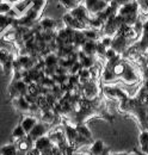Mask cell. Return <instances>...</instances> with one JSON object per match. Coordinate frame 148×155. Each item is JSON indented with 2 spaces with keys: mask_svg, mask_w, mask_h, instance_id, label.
I'll use <instances>...</instances> for the list:
<instances>
[{
  "mask_svg": "<svg viewBox=\"0 0 148 155\" xmlns=\"http://www.w3.org/2000/svg\"><path fill=\"white\" fill-rule=\"evenodd\" d=\"M80 92H81L84 99L92 101L94 99H97L98 94H99V87L94 80H91V81L86 82L85 85L80 86Z\"/></svg>",
  "mask_w": 148,
  "mask_h": 155,
  "instance_id": "6da1fadb",
  "label": "cell"
},
{
  "mask_svg": "<svg viewBox=\"0 0 148 155\" xmlns=\"http://www.w3.org/2000/svg\"><path fill=\"white\" fill-rule=\"evenodd\" d=\"M109 4H106L104 0H85V7L90 16H97L100 12H103Z\"/></svg>",
  "mask_w": 148,
  "mask_h": 155,
  "instance_id": "7a4b0ae2",
  "label": "cell"
},
{
  "mask_svg": "<svg viewBox=\"0 0 148 155\" xmlns=\"http://www.w3.org/2000/svg\"><path fill=\"white\" fill-rule=\"evenodd\" d=\"M53 148H54V144L47 135L43 136V137H39L38 140H36L34 142V149H36L39 154L49 155Z\"/></svg>",
  "mask_w": 148,
  "mask_h": 155,
  "instance_id": "3957f363",
  "label": "cell"
},
{
  "mask_svg": "<svg viewBox=\"0 0 148 155\" xmlns=\"http://www.w3.org/2000/svg\"><path fill=\"white\" fill-rule=\"evenodd\" d=\"M139 12H140V7H139V4L136 0L128 2V4H124V5H121L117 8V15L121 16L122 18L127 17V16H131V15H139Z\"/></svg>",
  "mask_w": 148,
  "mask_h": 155,
  "instance_id": "277c9868",
  "label": "cell"
},
{
  "mask_svg": "<svg viewBox=\"0 0 148 155\" xmlns=\"http://www.w3.org/2000/svg\"><path fill=\"white\" fill-rule=\"evenodd\" d=\"M69 13H71V16L73 17L74 19L79 20L80 23H82V24H85L86 26H87V23H89V19H90V13L87 12V10H86V7L84 6V5H78L76 7H74L73 10H71L69 11Z\"/></svg>",
  "mask_w": 148,
  "mask_h": 155,
  "instance_id": "5b68a950",
  "label": "cell"
},
{
  "mask_svg": "<svg viewBox=\"0 0 148 155\" xmlns=\"http://www.w3.org/2000/svg\"><path fill=\"white\" fill-rule=\"evenodd\" d=\"M119 78H121L126 84H128V85L136 84V82L139 81V75H137V73L135 72V69L130 66L128 62H126L124 69H123V72H122V74H121Z\"/></svg>",
  "mask_w": 148,
  "mask_h": 155,
  "instance_id": "8992f818",
  "label": "cell"
},
{
  "mask_svg": "<svg viewBox=\"0 0 148 155\" xmlns=\"http://www.w3.org/2000/svg\"><path fill=\"white\" fill-rule=\"evenodd\" d=\"M128 43H129V41L127 38H124L123 36L116 35V36L112 37L111 48H112L118 55H121L122 53H124V51L128 49Z\"/></svg>",
  "mask_w": 148,
  "mask_h": 155,
  "instance_id": "52a82bcc",
  "label": "cell"
},
{
  "mask_svg": "<svg viewBox=\"0 0 148 155\" xmlns=\"http://www.w3.org/2000/svg\"><path fill=\"white\" fill-rule=\"evenodd\" d=\"M47 131H48V127H47V124H44V123H42V122H38L36 125L32 128V130L26 135V137H28L30 141L35 142V141L38 140L39 137L45 136Z\"/></svg>",
  "mask_w": 148,
  "mask_h": 155,
  "instance_id": "ba28073f",
  "label": "cell"
},
{
  "mask_svg": "<svg viewBox=\"0 0 148 155\" xmlns=\"http://www.w3.org/2000/svg\"><path fill=\"white\" fill-rule=\"evenodd\" d=\"M37 123H38V120H37L36 117L34 116H25L23 119H22V122H20V127L23 128V130L25 131V134L28 135L31 130H32V128L36 125Z\"/></svg>",
  "mask_w": 148,
  "mask_h": 155,
  "instance_id": "9c48e42d",
  "label": "cell"
},
{
  "mask_svg": "<svg viewBox=\"0 0 148 155\" xmlns=\"http://www.w3.org/2000/svg\"><path fill=\"white\" fill-rule=\"evenodd\" d=\"M63 135H65L67 144H69V146L73 147L74 142H75V140H76V137H78V133H76V130H75V127H72V125L67 124V125L65 127Z\"/></svg>",
  "mask_w": 148,
  "mask_h": 155,
  "instance_id": "30bf717a",
  "label": "cell"
},
{
  "mask_svg": "<svg viewBox=\"0 0 148 155\" xmlns=\"http://www.w3.org/2000/svg\"><path fill=\"white\" fill-rule=\"evenodd\" d=\"M12 104L16 110L19 112H30V104L24 99V97H19L12 99Z\"/></svg>",
  "mask_w": 148,
  "mask_h": 155,
  "instance_id": "8fae6325",
  "label": "cell"
},
{
  "mask_svg": "<svg viewBox=\"0 0 148 155\" xmlns=\"http://www.w3.org/2000/svg\"><path fill=\"white\" fill-rule=\"evenodd\" d=\"M96 44H97V42H93V41H86L82 45H81V48H80V50L86 55V56H96Z\"/></svg>",
  "mask_w": 148,
  "mask_h": 155,
  "instance_id": "7c38bea8",
  "label": "cell"
},
{
  "mask_svg": "<svg viewBox=\"0 0 148 155\" xmlns=\"http://www.w3.org/2000/svg\"><path fill=\"white\" fill-rule=\"evenodd\" d=\"M38 25L42 29V31H55L56 21L52 18H43L39 20Z\"/></svg>",
  "mask_w": 148,
  "mask_h": 155,
  "instance_id": "4fadbf2b",
  "label": "cell"
},
{
  "mask_svg": "<svg viewBox=\"0 0 148 155\" xmlns=\"http://www.w3.org/2000/svg\"><path fill=\"white\" fill-rule=\"evenodd\" d=\"M16 146H17V149H18L19 153H24L25 154L26 152H29V150H31L34 148V142L30 141L28 137H25L24 140L18 142Z\"/></svg>",
  "mask_w": 148,
  "mask_h": 155,
  "instance_id": "5bb4252c",
  "label": "cell"
},
{
  "mask_svg": "<svg viewBox=\"0 0 148 155\" xmlns=\"http://www.w3.org/2000/svg\"><path fill=\"white\" fill-rule=\"evenodd\" d=\"M43 60V63L45 67H50V68H56L59 66V58L56 56L54 53H49L48 55H45Z\"/></svg>",
  "mask_w": 148,
  "mask_h": 155,
  "instance_id": "9a60e30c",
  "label": "cell"
},
{
  "mask_svg": "<svg viewBox=\"0 0 148 155\" xmlns=\"http://www.w3.org/2000/svg\"><path fill=\"white\" fill-rule=\"evenodd\" d=\"M105 150V146L103 143V141L100 140H97L92 142L91 147H90V152H91V155H102Z\"/></svg>",
  "mask_w": 148,
  "mask_h": 155,
  "instance_id": "2e32d148",
  "label": "cell"
},
{
  "mask_svg": "<svg viewBox=\"0 0 148 155\" xmlns=\"http://www.w3.org/2000/svg\"><path fill=\"white\" fill-rule=\"evenodd\" d=\"M0 155H19L17 146L15 143L5 144L0 148Z\"/></svg>",
  "mask_w": 148,
  "mask_h": 155,
  "instance_id": "e0dca14e",
  "label": "cell"
},
{
  "mask_svg": "<svg viewBox=\"0 0 148 155\" xmlns=\"http://www.w3.org/2000/svg\"><path fill=\"white\" fill-rule=\"evenodd\" d=\"M75 130H76V133H78V136L84 137V138L90 140V141L92 140V134H91L90 129H89L85 124H78V125L75 127Z\"/></svg>",
  "mask_w": 148,
  "mask_h": 155,
  "instance_id": "ac0fdd59",
  "label": "cell"
},
{
  "mask_svg": "<svg viewBox=\"0 0 148 155\" xmlns=\"http://www.w3.org/2000/svg\"><path fill=\"white\" fill-rule=\"evenodd\" d=\"M26 137L25 131L23 130V128L20 125H17L15 129H13V133H12V141L15 144H17L18 142H20L22 140H24Z\"/></svg>",
  "mask_w": 148,
  "mask_h": 155,
  "instance_id": "d6986e66",
  "label": "cell"
},
{
  "mask_svg": "<svg viewBox=\"0 0 148 155\" xmlns=\"http://www.w3.org/2000/svg\"><path fill=\"white\" fill-rule=\"evenodd\" d=\"M45 5H47V0H31L30 8L38 12V13H42L44 7H45Z\"/></svg>",
  "mask_w": 148,
  "mask_h": 155,
  "instance_id": "ffe728a7",
  "label": "cell"
},
{
  "mask_svg": "<svg viewBox=\"0 0 148 155\" xmlns=\"http://www.w3.org/2000/svg\"><path fill=\"white\" fill-rule=\"evenodd\" d=\"M13 58V55L11 54V51L6 48H0V66L2 67L7 61H10Z\"/></svg>",
  "mask_w": 148,
  "mask_h": 155,
  "instance_id": "44dd1931",
  "label": "cell"
},
{
  "mask_svg": "<svg viewBox=\"0 0 148 155\" xmlns=\"http://www.w3.org/2000/svg\"><path fill=\"white\" fill-rule=\"evenodd\" d=\"M84 36L86 41H93V42H98L99 39V35H98V31L92 30V29H85L84 31Z\"/></svg>",
  "mask_w": 148,
  "mask_h": 155,
  "instance_id": "7402d4cb",
  "label": "cell"
},
{
  "mask_svg": "<svg viewBox=\"0 0 148 155\" xmlns=\"http://www.w3.org/2000/svg\"><path fill=\"white\" fill-rule=\"evenodd\" d=\"M140 144L145 155H148V133L143 131L140 134Z\"/></svg>",
  "mask_w": 148,
  "mask_h": 155,
  "instance_id": "603a6c76",
  "label": "cell"
},
{
  "mask_svg": "<svg viewBox=\"0 0 148 155\" xmlns=\"http://www.w3.org/2000/svg\"><path fill=\"white\" fill-rule=\"evenodd\" d=\"M79 63L81 64V67L84 69H90L91 67H93L96 64V60H94L93 56H85V58H81L79 61Z\"/></svg>",
  "mask_w": 148,
  "mask_h": 155,
  "instance_id": "cb8c5ba5",
  "label": "cell"
},
{
  "mask_svg": "<svg viewBox=\"0 0 148 155\" xmlns=\"http://www.w3.org/2000/svg\"><path fill=\"white\" fill-rule=\"evenodd\" d=\"M102 79H103L105 82H111V81H113V80L117 79V78H116V75L113 74V72H112L111 68L105 67L104 71L102 72Z\"/></svg>",
  "mask_w": 148,
  "mask_h": 155,
  "instance_id": "d4e9b609",
  "label": "cell"
},
{
  "mask_svg": "<svg viewBox=\"0 0 148 155\" xmlns=\"http://www.w3.org/2000/svg\"><path fill=\"white\" fill-rule=\"evenodd\" d=\"M12 8H13V6L7 0H0V15H5L6 16Z\"/></svg>",
  "mask_w": 148,
  "mask_h": 155,
  "instance_id": "484cf974",
  "label": "cell"
},
{
  "mask_svg": "<svg viewBox=\"0 0 148 155\" xmlns=\"http://www.w3.org/2000/svg\"><path fill=\"white\" fill-rule=\"evenodd\" d=\"M61 1V4H62V6L65 7V8H67V10H73L74 7H76L79 4L75 1V0H60Z\"/></svg>",
  "mask_w": 148,
  "mask_h": 155,
  "instance_id": "4316f807",
  "label": "cell"
},
{
  "mask_svg": "<svg viewBox=\"0 0 148 155\" xmlns=\"http://www.w3.org/2000/svg\"><path fill=\"white\" fill-rule=\"evenodd\" d=\"M105 51H106V48H105V47H104V45L98 41V42H97V44H96V55L104 58Z\"/></svg>",
  "mask_w": 148,
  "mask_h": 155,
  "instance_id": "83f0119b",
  "label": "cell"
},
{
  "mask_svg": "<svg viewBox=\"0 0 148 155\" xmlns=\"http://www.w3.org/2000/svg\"><path fill=\"white\" fill-rule=\"evenodd\" d=\"M118 56V54L112 49V48H109V49H106V51H105V55H104V58H106V61H111V60H113L115 58H117Z\"/></svg>",
  "mask_w": 148,
  "mask_h": 155,
  "instance_id": "f1b7e54d",
  "label": "cell"
},
{
  "mask_svg": "<svg viewBox=\"0 0 148 155\" xmlns=\"http://www.w3.org/2000/svg\"><path fill=\"white\" fill-rule=\"evenodd\" d=\"M99 42L106 48V49H109L111 48V42H112V37H109V36H103L102 38L99 39Z\"/></svg>",
  "mask_w": 148,
  "mask_h": 155,
  "instance_id": "f546056e",
  "label": "cell"
},
{
  "mask_svg": "<svg viewBox=\"0 0 148 155\" xmlns=\"http://www.w3.org/2000/svg\"><path fill=\"white\" fill-rule=\"evenodd\" d=\"M118 7L121 6V5H124V4H128V2H131V1H134V0H112Z\"/></svg>",
  "mask_w": 148,
  "mask_h": 155,
  "instance_id": "4dcf8cb0",
  "label": "cell"
},
{
  "mask_svg": "<svg viewBox=\"0 0 148 155\" xmlns=\"http://www.w3.org/2000/svg\"><path fill=\"white\" fill-rule=\"evenodd\" d=\"M142 35L148 37V19L143 23V30H142Z\"/></svg>",
  "mask_w": 148,
  "mask_h": 155,
  "instance_id": "1f68e13d",
  "label": "cell"
},
{
  "mask_svg": "<svg viewBox=\"0 0 148 155\" xmlns=\"http://www.w3.org/2000/svg\"><path fill=\"white\" fill-rule=\"evenodd\" d=\"M73 155H87V154H84V153H78V154H75V153H74Z\"/></svg>",
  "mask_w": 148,
  "mask_h": 155,
  "instance_id": "d6a6232c",
  "label": "cell"
},
{
  "mask_svg": "<svg viewBox=\"0 0 148 155\" xmlns=\"http://www.w3.org/2000/svg\"><path fill=\"white\" fill-rule=\"evenodd\" d=\"M127 155H137L136 153H130V154H127Z\"/></svg>",
  "mask_w": 148,
  "mask_h": 155,
  "instance_id": "836d02e7",
  "label": "cell"
},
{
  "mask_svg": "<svg viewBox=\"0 0 148 155\" xmlns=\"http://www.w3.org/2000/svg\"><path fill=\"white\" fill-rule=\"evenodd\" d=\"M41 155H47V154H41Z\"/></svg>",
  "mask_w": 148,
  "mask_h": 155,
  "instance_id": "e575fe53",
  "label": "cell"
}]
</instances>
